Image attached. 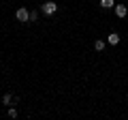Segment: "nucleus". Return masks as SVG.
Here are the masks:
<instances>
[{"label":"nucleus","mask_w":128,"mask_h":120,"mask_svg":"<svg viewBox=\"0 0 128 120\" xmlns=\"http://www.w3.org/2000/svg\"><path fill=\"white\" fill-rule=\"evenodd\" d=\"M15 17H17L19 22H30V11L24 9V7H19V9L15 11Z\"/></svg>","instance_id":"f257e3e1"},{"label":"nucleus","mask_w":128,"mask_h":120,"mask_svg":"<svg viewBox=\"0 0 128 120\" xmlns=\"http://www.w3.org/2000/svg\"><path fill=\"white\" fill-rule=\"evenodd\" d=\"M56 11H58V5L51 2V0H47L45 5H43V13H45V15H54Z\"/></svg>","instance_id":"f03ea898"},{"label":"nucleus","mask_w":128,"mask_h":120,"mask_svg":"<svg viewBox=\"0 0 128 120\" xmlns=\"http://www.w3.org/2000/svg\"><path fill=\"white\" fill-rule=\"evenodd\" d=\"M115 15H118V17H126L128 15V9H126V5H115Z\"/></svg>","instance_id":"7ed1b4c3"},{"label":"nucleus","mask_w":128,"mask_h":120,"mask_svg":"<svg viewBox=\"0 0 128 120\" xmlns=\"http://www.w3.org/2000/svg\"><path fill=\"white\" fill-rule=\"evenodd\" d=\"M107 43H109V45H118V43H120V34L118 32H111L109 37H107Z\"/></svg>","instance_id":"20e7f679"},{"label":"nucleus","mask_w":128,"mask_h":120,"mask_svg":"<svg viewBox=\"0 0 128 120\" xmlns=\"http://www.w3.org/2000/svg\"><path fill=\"white\" fill-rule=\"evenodd\" d=\"M102 9H115V0H100Z\"/></svg>","instance_id":"39448f33"},{"label":"nucleus","mask_w":128,"mask_h":120,"mask_svg":"<svg viewBox=\"0 0 128 120\" xmlns=\"http://www.w3.org/2000/svg\"><path fill=\"white\" fill-rule=\"evenodd\" d=\"M105 45H107L105 41H94V49L96 51H102V49H105Z\"/></svg>","instance_id":"423d86ee"},{"label":"nucleus","mask_w":128,"mask_h":120,"mask_svg":"<svg viewBox=\"0 0 128 120\" xmlns=\"http://www.w3.org/2000/svg\"><path fill=\"white\" fill-rule=\"evenodd\" d=\"M11 101H13V94H9V92H6L4 97H2V103H4V105H13Z\"/></svg>","instance_id":"0eeeda50"},{"label":"nucleus","mask_w":128,"mask_h":120,"mask_svg":"<svg viewBox=\"0 0 128 120\" xmlns=\"http://www.w3.org/2000/svg\"><path fill=\"white\" fill-rule=\"evenodd\" d=\"M30 22H38V11H30Z\"/></svg>","instance_id":"6e6552de"},{"label":"nucleus","mask_w":128,"mask_h":120,"mask_svg":"<svg viewBox=\"0 0 128 120\" xmlns=\"http://www.w3.org/2000/svg\"><path fill=\"white\" fill-rule=\"evenodd\" d=\"M9 118H17V109H15V107L9 109Z\"/></svg>","instance_id":"1a4fd4ad"},{"label":"nucleus","mask_w":128,"mask_h":120,"mask_svg":"<svg viewBox=\"0 0 128 120\" xmlns=\"http://www.w3.org/2000/svg\"><path fill=\"white\" fill-rule=\"evenodd\" d=\"M45 2H47V0H45Z\"/></svg>","instance_id":"9d476101"}]
</instances>
